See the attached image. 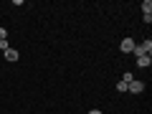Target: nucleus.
<instances>
[{
    "instance_id": "f257e3e1",
    "label": "nucleus",
    "mask_w": 152,
    "mask_h": 114,
    "mask_svg": "<svg viewBox=\"0 0 152 114\" xmlns=\"http://www.w3.org/2000/svg\"><path fill=\"white\" fill-rule=\"evenodd\" d=\"M132 53H134L137 58H140V56H150L152 53V41H150V38H145L142 43H134V51H132Z\"/></svg>"
},
{
    "instance_id": "f03ea898",
    "label": "nucleus",
    "mask_w": 152,
    "mask_h": 114,
    "mask_svg": "<svg viewBox=\"0 0 152 114\" xmlns=\"http://www.w3.org/2000/svg\"><path fill=\"white\" fill-rule=\"evenodd\" d=\"M127 91H129V94H142V91H145V81H140V79L129 81V84H127Z\"/></svg>"
},
{
    "instance_id": "7ed1b4c3",
    "label": "nucleus",
    "mask_w": 152,
    "mask_h": 114,
    "mask_svg": "<svg viewBox=\"0 0 152 114\" xmlns=\"http://www.w3.org/2000/svg\"><path fill=\"white\" fill-rule=\"evenodd\" d=\"M119 51L122 53H132V51H134V38H122V43H119Z\"/></svg>"
},
{
    "instance_id": "20e7f679",
    "label": "nucleus",
    "mask_w": 152,
    "mask_h": 114,
    "mask_svg": "<svg viewBox=\"0 0 152 114\" xmlns=\"http://www.w3.org/2000/svg\"><path fill=\"white\" fill-rule=\"evenodd\" d=\"M3 58H5V61H8V64H15V61H18V58H20V53H18V51H15V48H10V46H8V48H5V51H3Z\"/></svg>"
},
{
    "instance_id": "39448f33",
    "label": "nucleus",
    "mask_w": 152,
    "mask_h": 114,
    "mask_svg": "<svg viewBox=\"0 0 152 114\" xmlns=\"http://www.w3.org/2000/svg\"><path fill=\"white\" fill-rule=\"evenodd\" d=\"M150 64H152V56H140L137 58V69H150Z\"/></svg>"
},
{
    "instance_id": "423d86ee",
    "label": "nucleus",
    "mask_w": 152,
    "mask_h": 114,
    "mask_svg": "<svg viewBox=\"0 0 152 114\" xmlns=\"http://www.w3.org/2000/svg\"><path fill=\"white\" fill-rule=\"evenodd\" d=\"M142 15H152V0H145L142 3Z\"/></svg>"
},
{
    "instance_id": "0eeeda50",
    "label": "nucleus",
    "mask_w": 152,
    "mask_h": 114,
    "mask_svg": "<svg viewBox=\"0 0 152 114\" xmlns=\"http://www.w3.org/2000/svg\"><path fill=\"white\" fill-rule=\"evenodd\" d=\"M122 81H124V84L134 81V74H132V71H124V76H122Z\"/></svg>"
},
{
    "instance_id": "6e6552de",
    "label": "nucleus",
    "mask_w": 152,
    "mask_h": 114,
    "mask_svg": "<svg viewBox=\"0 0 152 114\" xmlns=\"http://www.w3.org/2000/svg\"><path fill=\"white\" fill-rule=\"evenodd\" d=\"M117 91H122V94H127V84H124V81H119V84H117Z\"/></svg>"
},
{
    "instance_id": "1a4fd4ad",
    "label": "nucleus",
    "mask_w": 152,
    "mask_h": 114,
    "mask_svg": "<svg viewBox=\"0 0 152 114\" xmlns=\"http://www.w3.org/2000/svg\"><path fill=\"white\" fill-rule=\"evenodd\" d=\"M0 41H8V31L5 28H0Z\"/></svg>"
},
{
    "instance_id": "9d476101",
    "label": "nucleus",
    "mask_w": 152,
    "mask_h": 114,
    "mask_svg": "<svg viewBox=\"0 0 152 114\" xmlns=\"http://www.w3.org/2000/svg\"><path fill=\"white\" fill-rule=\"evenodd\" d=\"M86 114H102V109H89Z\"/></svg>"
}]
</instances>
